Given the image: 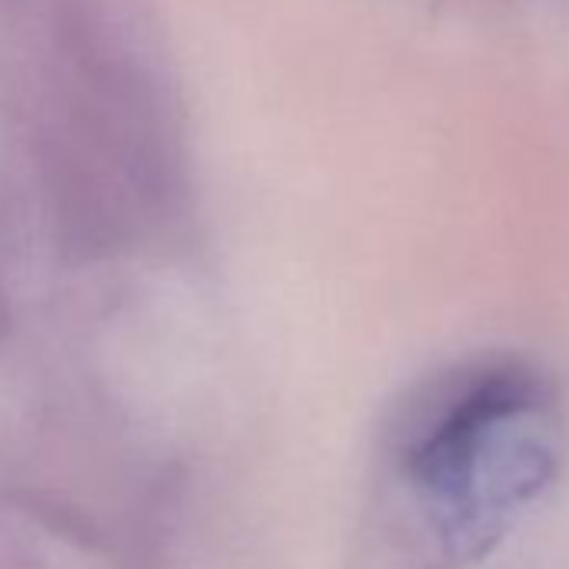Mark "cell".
<instances>
[{"instance_id": "6da1fadb", "label": "cell", "mask_w": 569, "mask_h": 569, "mask_svg": "<svg viewBox=\"0 0 569 569\" xmlns=\"http://www.w3.org/2000/svg\"><path fill=\"white\" fill-rule=\"evenodd\" d=\"M41 14L31 121L58 251L108 258L158 231L181 198V144L161 71L121 0H18Z\"/></svg>"}, {"instance_id": "7a4b0ae2", "label": "cell", "mask_w": 569, "mask_h": 569, "mask_svg": "<svg viewBox=\"0 0 569 569\" xmlns=\"http://www.w3.org/2000/svg\"><path fill=\"white\" fill-rule=\"evenodd\" d=\"M389 456L439 562L472 566L556 486L566 462L559 392L519 359L459 366L402 406Z\"/></svg>"}, {"instance_id": "3957f363", "label": "cell", "mask_w": 569, "mask_h": 569, "mask_svg": "<svg viewBox=\"0 0 569 569\" xmlns=\"http://www.w3.org/2000/svg\"><path fill=\"white\" fill-rule=\"evenodd\" d=\"M41 238L54 244L31 124L14 114L4 88H0V346L11 339L14 319L28 302L34 271L31 261Z\"/></svg>"}]
</instances>
